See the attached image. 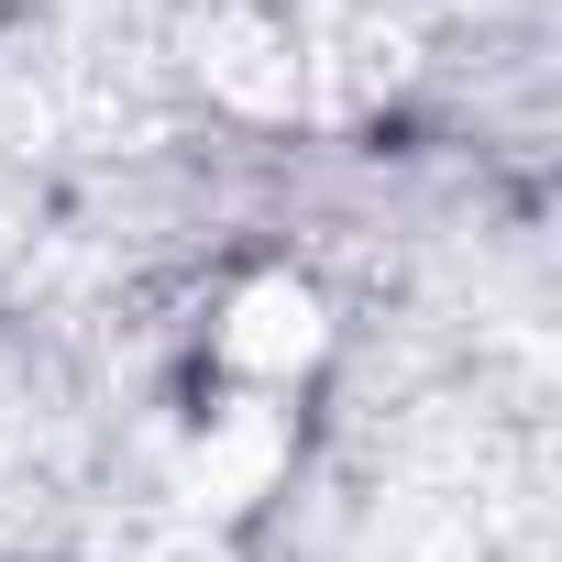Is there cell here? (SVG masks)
<instances>
[{
	"instance_id": "1",
	"label": "cell",
	"mask_w": 562,
	"mask_h": 562,
	"mask_svg": "<svg viewBox=\"0 0 562 562\" xmlns=\"http://www.w3.org/2000/svg\"><path fill=\"white\" fill-rule=\"evenodd\" d=\"M210 364L232 397H299L321 364H331V299H321V276L299 265H254L221 288V321H210Z\"/></svg>"
}]
</instances>
